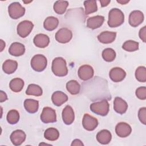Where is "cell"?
Listing matches in <instances>:
<instances>
[{"mask_svg":"<svg viewBox=\"0 0 146 146\" xmlns=\"http://www.w3.org/2000/svg\"><path fill=\"white\" fill-rule=\"evenodd\" d=\"M72 38V33L71 30L67 28L60 29L55 34L56 40L60 43L69 42Z\"/></svg>","mask_w":146,"mask_h":146,"instance_id":"8","label":"cell"},{"mask_svg":"<svg viewBox=\"0 0 146 146\" xmlns=\"http://www.w3.org/2000/svg\"><path fill=\"white\" fill-rule=\"evenodd\" d=\"M25 52V46L19 42H14L13 43L9 48V54L14 56H20L24 54Z\"/></svg>","mask_w":146,"mask_h":146,"instance_id":"19","label":"cell"},{"mask_svg":"<svg viewBox=\"0 0 146 146\" xmlns=\"http://www.w3.org/2000/svg\"><path fill=\"white\" fill-rule=\"evenodd\" d=\"M110 2H111L110 0H108V1L101 0V1H100V3L101 4L102 7H106V6H108V5L110 3Z\"/></svg>","mask_w":146,"mask_h":146,"instance_id":"41","label":"cell"},{"mask_svg":"<svg viewBox=\"0 0 146 146\" xmlns=\"http://www.w3.org/2000/svg\"><path fill=\"white\" fill-rule=\"evenodd\" d=\"M128 109L127 102L120 97H116L113 101V110L119 114H123L126 112Z\"/></svg>","mask_w":146,"mask_h":146,"instance_id":"17","label":"cell"},{"mask_svg":"<svg viewBox=\"0 0 146 146\" xmlns=\"http://www.w3.org/2000/svg\"><path fill=\"white\" fill-rule=\"evenodd\" d=\"M104 21V18L102 15H96L90 17L87 21V26L89 29L95 30L102 26Z\"/></svg>","mask_w":146,"mask_h":146,"instance_id":"16","label":"cell"},{"mask_svg":"<svg viewBox=\"0 0 146 146\" xmlns=\"http://www.w3.org/2000/svg\"><path fill=\"white\" fill-rule=\"evenodd\" d=\"M33 27L34 25L32 22L27 20L23 21L17 26V34L21 38H26L30 34Z\"/></svg>","mask_w":146,"mask_h":146,"instance_id":"6","label":"cell"},{"mask_svg":"<svg viewBox=\"0 0 146 146\" xmlns=\"http://www.w3.org/2000/svg\"><path fill=\"white\" fill-rule=\"evenodd\" d=\"M139 44L137 42L129 40L125 41L122 45V48L126 51L133 52L139 50Z\"/></svg>","mask_w":146,"mask_h":146,"instance_id":"32","label":"cell"},{"mask_svg":"<svg viewBox=\"0 0 146 146\" xmlns=\"http://www.w3.org/2000/svg\"><path fill=\"white\" fill-rule=\"evenodd\" d=\"M26 135L24 131L21 129L14 131L10 135V140L13 145L18 146L21 145L26 140Z\"/></svg>","mask_w":146,"mask_h":146,"instance_id":"13","label":"cell"},{"mask_svg":"<svg viewBox=\"0 0 146 146\" xmlns=\"http://www.w3.org/2000/svg\"><path fill=\"white\" fill-rule=\"evenodd\" d=\"M51 70L57 76H65L68 74V68L65 59L62 57H56L52 60Z\"/></svg>","mask_w":146,"mask_h":146,"instance_id":"2","label":"cell"},{"mask_svg":"<svg viewBox=\"0 0 146 146\" xmlns=\"http://www.w3.org/2000/svg\"><path fill=\"white\" fill-rule=\"evenodd\" d=\"M67 90L71 95H76L79 93L80 86L75 80H71L66 83Z\"/></svg>","mask_w":146,"mask_h":146,"instance_id":"28","label":"cell"},{"mask_svg":"<svg viewBox=\"0 0 146 146\" xmlns=\"http://www.w3.org/2000/svg\"><path fill=\"white\" fill-rule=\"evenodd\" d=\"M50 145L48 144H46V143H40L39 145Z\"/></svg>","mask_w":146,"mask_h":146,"instance_id":"44","label":"cell"},{"mask_svg":"<svg viewBox=\"0 0 146 146\" xmlns=\"http://www.w3.org/2000/svg\"><path fill=\"white\" fill-rule=\"evenodd\" d=\"M136 96L140 100L146 99V87L144 86L137 88L135 92Z\"/></svg>","mask_w":146,"mask_h":146,"instance_id":"36","label":"cell"},{"mask_svg":"<svg viewBox=\"0 0 146 146\" xmlns=\"http://www.w3.org/2000/svg\"><path fill=\"white\" fill-rule=\"evenodd\" d=\"M109 103L106 99L94 102L91 104L90 106V110L92 112L102 116H106L108 114L109 112Z\"/></svg>","mask_w":146,"mask_h":146,"instance_id":"3","label":"cell"},{"mask_svg":"<svg viewBox=\"0 0 146 146\" xmlns=\"http://www.w3.org/2000/svg\"><path fill=\"white\" fill-rule=\"evenodd\" d=\"M139 36L140 39L142 40L143 42H145L146 40V26L143 27L141 29H140L139 33Z\"/></svg>","mask_w":146,"mask_h":146,"instance_id":"38","label":"cell"},{"mask_svg":"<svg viewBox=\"0 0 146 146\" xmlns=\"http://www.w3.org/2000/svg\"><path fill=\"white\" fill-rule=\"evenodd\" d=\"M18 63L14 60L7 59L4 62L2 65V69L5 73L7 74H11L14 73L17 69Z\"/></svg>","mask_w":146,"mask_h":146,"instance_id":"24","label":"cell"},{"mask_svg":"<svg viewBox=\"0 0 146 146\" xmlns=\"http://www.w3.org/2000/svg\"><path fill=\"white\" fill-rule=\"evenodd\" d=\"M98 120L96 118L88 113L84 115L82 120V125L86 130L88 131H94L98 127Z\"/></svg>","mask_w":146,"mask_h":146,"instance_id":"9","label":"cell"},{"mask_svg":"<svg viewBox=\"0 0 146 146\" xmlns=\"http://www.w3.org/2000/svg\"><path fill=\"white\" fill-rule=\"evenodd\" d=\"M8 13L12 19H17L24 15L25 8L18 2H13L8 7Z\"/></svg>","mask_w":146,"mask_h":146,"instance_id":"5","label":"cell"},{"mask_svg":"<svg viewBox=\"0 0 146 146\" xmlns=\"http://www.w3.org/2000/svg\"><path fill=\"white\" fill-rule=\"evenodd\" d=\"M40 120L44 123H51L56 121L55 111L51 107H45L40 115Z\"/></svg>","mask_w":146,"mask_h":146,"instance_id":"7","label":"cell"},{"mask_svg":"<svg viewBox=\"0 0 146 146\" xmlns=\"http://www.w3.org/2000/svg\"><path fill=\"white\" fill-rule=\"evenodd\" d=\"M24 107L27 112L35 113L38 110L39 102L32 99H27L24 101Z\"/></svg>","mask_w":146,"mask_h":146,"instance_id":"23","label":"cell"},{"mask_svg":"<svg viewBox=\"0 0 146 146\" xmlns=\"http://www.w3.org/2000/svg\"><path fill=\"white\" fill-rule=\"evenodd\" d=\"M110 79L114 82H120L126 76L125 71L120 67L112 68L109 73Z\"/></svg>","mask_w":146,"mask_h":146,"instance_id":"14","label":"cell"},{"mask_svg":"<svg viewBox=\"0 0 146 146\" xmlns=\"http://www.w3.org/2000/svg\"><path fill=\"white\" fill-rule=\"evenodd\" d=\"M71 146H77V145H80V146H82V145H84L83 143H82V141H81V140H80L79 139H75L72 141L71 144Z\"/></svg>","mask_w":146,"mask_h":146,"instance_id":"40","label":"cell"},{"mask_svg":"<svg viewBox=\"0 0 146 146\" xmlns=\"http://www.w3.org/2000/svg\"><path fill=\"white\" fill-rule=\"evenodd\" d=\"M129 1H123V0H117V2L121 4V5H125L127 3H128Z\"/></svg>","mask_w":146,"mask_h":146,"instance_id":"43","label":"cell"},{"mask_svg":"<svg viewBox=\"0 0 146 146\" xmlns=\"http://www.w3.org/2000/svg\"><path fill=\"white\" fill-rule=\"evenodd\" d=\"M79 78L82 80H88L91 79L94 74L93 68L88 64L81 66L78 71Z\"/></svg>","mask_w":146,"mask_h":146,"instance_id":"10","label":"cell"},{"mask_svg":"<svg viewBox=\"0 0 146 146\" xmlns=\"http://www.w3.org/2000/svg\"><path fill=\"white\" fill-rule=\"evenodd\" d=\"M112 135L107 129H102L96 135L97 141L102 144H107L110 143Z\"/></svg>","mask_w":146,"mask_h":146,"instance_id":"22","label":"cell"},{"mask_svg":"<svg viewBox=\"0 0 146 146\" xmlns=\"http://www.w3.org/2000/svg\"><path fill=\"white\" fill-rule=\"evenodd\" d=\"M68 6V2L67 1H57L53 6L54 11L58 14H63Z\"/></svg>","mask_w":146,"mask_h":146,"instance_id":"27","label":"cell"},{"mask_svg":"<svg viewBox=\"0 0 146 146\" xmlns=\"http://www.w3.org/2000/svg\"><path fill=\"white\" fill-rule=\"evenodd\" d=\"M23 86L24 81L22 79L18 78L12 79L9 83L10 88L14 92H20L23 89Z\"/></svg>","mask_w":146,"mask_h":146,"instance_id":"26","label":"cell"},{"mask_svg":"<svg viewBox=\"0 0 146 146\" xmlns=\"http://www.w3.org/2000/svg\"><path fill=\"white\" fill-rule=\"evenodd\" d=\"M84 6L85 7V14L89 15L91 13H95L98 10V6L96 1L94 0L85 1L84 2Z\"/></svg>","mask_w":146,"mask_h":146,"instance_id":"31","label":"cell"},{"mask_svg":"<svg viewBox=\"0 0 146 146\" xmlns=\"http://www.w3.org/2000/svg\"><path fill=\"white\" fill-rule=\"evenodd\" d=\"M136 79L140 82H146V68L144 66L138 67L135 71Z\"/></svg>","mask_w":146,"mask_h":146,"instance_id":"35","label":"cell"},{"mask_svg":"<svg viewBox=\"0 0 146 146\" xmlns=\"http://www.w3.org/2000/svg\"><path fill=\"white\" fill-rule=\"evenodd\" d=\"M62 119L66 125L71 124L75 119L74 111L70 106H66L62 111Z\"/></svg>","mask_w":146,"mask_h":146,"instance_id":"15","label":"cell"},{"mask_svg":"<svg viewBox=\"0 0 146 146\" xmlns=\"http://www.w3.org/2000/svg\"><path fill=\"white\" fill-rule=\"evenodd\" d=\"M102 58L106 62H112L116 58V52L111 48H105L102 51Z\"/></svg>","mask_w":146,"mask_h":146,"instance_id":"33","label":"cell"},{"mask_svg":"<svg viewBox=\"0 0 146 146\" xmlns=\"http://www.w3.org/2000/svg\"><path fill=\"white\" fill-rule=\"evenodd\" d=\"M68 100L67 95L60 91L54 92L51 96V100L56 106H60Z\"/></svg>","mask_w":146,"mask_h":146,"instance_id":"20","label":"cell"},{"mask_svg":"<svg viewBox=\"0 0 146 146\" xmlns=\"http://www.w3.org/2000/svg\"><path fill=\"white\" fill-rule=\"evenodd\" d=\"M116 36V33L108 31H103L98 35V40L103 44H108L113 42Z\"/></svg>","mask_w":146,"mask_h":146,"instance_id":"18","label":"cell"},{"mask_svg":"<svg viewBox=\"0 0 146 146\" xmlns=\"http://www.w3.org/2000/svg\"><path fill=\"white\" fill-rule=\"evenodd\" d=\"M44 137L49 141H55L59 138V132L58 130L55 128H48L44 131Z\"/></svg>","mask_w":146,"mask_h":146,"instance_id":"30","label":"cell"},{"mask_svg":"<svg viewBox=\"0 0 146 146\" xmlns=\"http://www.w3.org/2000/svg\"><path fill=\"white\" fill-rule=\"evenodd\" d=\"M132 131L131 126L126 123H119L115 127V132L120 137H126L129 136Z\"/></svg>","mask_w":146,"mask_h":146,"instance_id":"12","label":"cell"},{"mask_svg":"<svg viewBox=\"0 0 146 146\" xmlns=\"http://www.w3.org/2000/svg\"><path fill=\"white\" fill-rule=\"evenodd\" d=\"M34 44L39 48L47 47L50 43L49 37L44 34H38L35 36L33 39Z\"/></svg>","mask_w":146,"mask_h":146,"instance_id":"21","label":"cell"},{"mask_svg":"<svg viewBox=\"0 0 146 146\" xmlns=\"http://www.w3.org/2000/svg\"><path fill=\"white\" fill-rule=\"evenodd\" d=\"M32 2V1H30V2H25V1H24L23 2H24V3H30V2Z\"/></svg>","mask_w":146,"mask_h":146,"instance_id":"45","label":"cell"},{"mask_svg":"<svg viewBox=\"0 0 146 146\" xmlns=\"http://www.w3.org/2000/svg\"><path fill=\"white\" fill-rule=\"evenodd\" d=\"M31 68L35 71H43L47 67V60L46 58L42 54L34 55L30 62Z\"/></svg>","mask_w":146,"mask_h":146,"instance_id":"4","label":"cell"},{"mask_svg":"<svg viewBox=\"0 0 146 146\" xmlns=\"http://www.w3.org/2000/svg\"><path fill=\"white\" fill-rule=\"evenodd\" d=\"M43 91L42 88L35 84H30L28 86L26 91V94L27 95H33L39 96L42 95Z\"/></svg>","mask_w":146,"mask_h":146,"instance_id":"29","label":"cell"},{"mask_svg":"<svg viewBox=\"0 0 146 146\" xmlns=\"http://www.w3.org/2000/svg\"><path fill=\"white\" fill-rule=\"evenodd\" d=\"M7 100V96L6 94L3 91H0V102L1 103Z\"/></svg>","mask_w":146,"mask_h":146,"instance_id":"39","label":"cell"},{"mask_svg":"<svg viewBox=\"0 0 146 146\" xmlns=\"http://www.w3.org/2000/svg\"><path fill=\"white\" fill-rule=\"evenodd\" d=\"M0 41H1V51H2L3 48L5 47V43L2 39H1Z\"/></svg>","mask_w":146,"mask_h":146,"instance_id":"42","label":"cell"},{"mask_svg":"<svg viewBox=\"0 0 146 146\" xmlns=\"http://www.w3.org/2000/svg\"><path fill=\"white\" fill-rule=\"evenodd\" d=\"M124 22V13L117 8L112 9L108 13V25L110 27H117L121 25Z\"/></svg>","mask_w":146,"mask_h":146,"instance_id":"1","label":"cell"},{"mask_svg":"<svg viewBox=\"0 0 146 146\" xmlns=\"http://www.w3.org/2000/svg\"><path fill=\"white\" fill-rule=\"evenodd\" d=\"M138 117L140 121L143 124H146V108L141 107L138 112Z\"/></svg>","mask_w":146,"mask_h":146,"instance_id":"37","label":"cell"},{"mask_svg":"<svg viewBox=\"0 0 146 146\" xmlns=\"http://www.w3.org/2000/svg\"><path fill=\"white\" fill-rule=\"evenodd\" d=\"M6 119L7 122L10 124H15L17 123L19 120V113L15 110L9 111L7 114Z\"/></svg>","mask_w":146,"mask_h":146,"instance_id":"34","label":"cell"},{"mask_svg":"<svg viewBox=\"0 0 146 146\" xmlns=\"http://www.w3.org/2000/svg\"><path fill=\"white\" fill-rule=\"evenodd\" d=\"M59 25V20L55 17H48L46 18L43 23L44 29L47 31H52L55 30Z\"/></svg>","mask_w":146,"mask_h":146,"instance_id":"25","label":"cell"},{"mask_svg":"<svg viewBox=\"0 0 146 146\" xmlns=\"http://www.w3.org/2000/svg\"><path fill=\"white\" fill-rule=\"evenodd\" d=\"M144 19V16L143 12L140 10H134L129 14L128 22L131 26L136 27L143 22Z\"/></svg>","mask_w":146,"mask_h":146,"instance_id":"11","label":"cell"}]
</instances>
